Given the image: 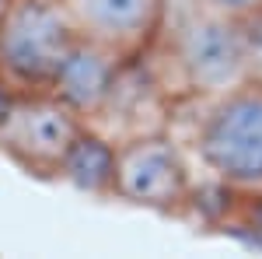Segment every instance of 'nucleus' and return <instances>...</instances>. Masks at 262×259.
<instances>
[{
    "label": "nucleus",
    "instance_id": "nucleus-1",
    "mask_svg": "<svg viewBox=\"0 0 262 259\" xmlns=\"http://www.w3.org/2000/svg\"><path fill=\"white\" fill-rule=\"evenodd\" d=\"M164 42L175 88L185 98L206 102L255 77L252 25L221 14L200 0L185 18L164 32Z\"/></svg>",
    "mask_w": 262,
    "mask_h": 259
},
{
    "label": "nucleus",
    "instance_id": "nucleus-2",
    "mask_svg": "<svg viewBox=\"0 0 262 259\" xmlns=\"http://www.w3.org/2000/svg\"><path fill=\"white\" fill-rule=\"evenodd\" d=\"M189 151L221 189L262 193V74L203 102Z\"/></svg>",
    "mask_w": 262,
    "mask_h": 259
},
{
    "label": "nucleus",
    "instance_id": "nucleus-3",
    "mask_svg": "<svg viewBox=\"0 0 262 259\" xmlns=\"http://www.w3.org/2000/svg\"><path fill=\"white\" fill-rule=\"evenodd\" d=\"M81 39V25L67 0H11L0 14V67L14 91H46L67 53Z\"/></svg>",
    "mask_w": 262,
    "mask_h": 259
},
{
    "label": "nucleus",
    "instance_id": "nucleus-4",
    "mask_svg": "<svg viewBox=\"0 0 262 259\" xmlns=\"http://www.w3.org/2000/svg\"><path fill=\"white\" fill-rule=\"evenodd\" d=\"M112 200L164 217L189 214L196 203L192 151H185L168 130H143L122 137Z\"/></svg>",
    "mask_w": 262,
    "mask_h": 259
},
{
    "label": "nucleus",
    "instance_id": "nucleus-5",
    "mask_svg": "<svg viewBox=\"0 0 262 259\" xmlns=\"http://www.w3.org/2000/svg\"><path fill=\"white\" fill-rule=\"evenodd\" d=\"M84 130L88 119L56 91H14V102L0 123V154L32 179L56 182L70 147Z\"/></svg>",
    "mask_w": 262,
    "mask_h": 259
},
{
    "label": "nucleus",
    "instance_id": "nucleus-6",
    "mask_svg": "<svg viewBox=\"0 0 262 259\" xmlns=\"http://www.w3.org/2000/svg\"><path fill=\"white\" fill-rule=\"evenodd\" d=\"M84 35L116 46L129 60H147L164 42L168 0H67Z\"/></svg>",
    "mask_w": 262,
    "mask_h": 259
},
{
    "label": "nucleus",
    "instance_id": "nucleus-7",
    "mask_svg": "<svg viewBox=\"0 0 262 259\" xmlns=\"http://www.w3.org/2000/svg\"><path fill=\"white\" fill-rule=\"evenodd\" d=\"M133 63H140V60H129L116 46L91 39V35L81 32V39L74 42V49L67 53V60H63L60 74H56L49 91H56L88 123H98L101 112L108 109V102L116 98L122 77H126V70Z\"/></svg>",
    "mask_w": 262,
    "mask_h": 259
},
{
    "label": "nucleus",
    "instance_id": "nucleus-8",
    "mask_svg": "<svg viewBox=\"0 0 262 259\" xmlns=\"http://www.w3.org/2000/svg\"><path fill=\"white\" fill-rule=\"evenodd\" d=\"M116 165H119V140L88 123V130L70 147L56 182H67L70 189H77L84 196L112 200V193H116Z\"/></svg>",
    "mask_w": 262,
    "mask_h": 259
},
{
    "label": "nucleus",
    "instance_id": "nucleus-9",
    "mask_svg": "<svg viewBox=\"0 0 262 259\" xmlns=\"http://www.w3.org/2000/svg\"><path fill=\"white\" fill-rule=\"evenodd\" d=\"M231 224L242 231L248 242L262 245V193H248V196H231Z\"/></svg>",
    "mask_w": 262,
    "mask_h": 259
},
{
    "label": "nucleus",
    "instance_id": "nucleus-10",
    "mask_svg": "<svg viewBox=\"0 0 262 259\" xmlns=\"http://www.w3.org/2000/svg\"><path fill=\"white\" fill-rule=\"evenodd\" d=\"M206 7L221 11V14H231L238 21H259L262 18V0H200Z\"/></svg>",
    "mask_w": 262,
    "mask_h": 259
},
{
    "label": "nucleus",
    "instance_id": "nucleus-11",
    "mask_svg": "<svg viewBox=\"0 0 262 259\" xmlns=\"http://www.w3.org/2000/svg\"><path fill=\"white\" fill-rule=\"evenodd\" d=\"M11 102H14V88H11L7 81H0V123H4V116H7Z\"/></svg>",
    "mask_w": 262,
    "mask_h": 259
},
{
    "label": "nucleus",
    "instance_id": "nucleus-12",
    "mask_svg": "<svg viewBox=\"0 0 262 259\" xmlns=\"http://www.w3.org/2000/svg\"><path fill=\"white\" fill-rule=\"evenodd\" d=\"M7 4H11V0H0V14H4V11H7Z\"/></svg>",
    "mask_w": 262,
    "mask_h": 259
},
{
    "label": "nucleus",
    "instance_id": "nucleus-13",
    "mask_svg": "<svg viewBox=\"0 0 262 259\" xmlns=\"http://www.w3.org/2000/svg\"><path fill=\"white\" fill-rule=\"evenodd\" d=\"M0 81H4V67H0Z\"/></svg>",
    "mask_w": 262,
    "mask_h": 259
}]
</instances>
